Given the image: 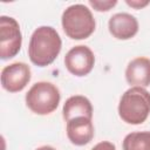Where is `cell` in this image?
Listing matches in <instances>:
<instances>
[{
  "label": "cell",
  "instance_id": "9",
  "mask_svg": "<svg viewBox=\"0 0 150 150\" xmlns=\"http://www.w3.org/2000/svg\"><path fill=\"white\" fill-rule=\"evenodd\" d=\"M67 137L71 144L82 146L94 138V124L90 118L76 117L67 122Z\"/></svg>",
  "mask_w": 150,
  "mask_h": 150
},
{
  "label": "cell",
  "instance_id": "10",
  "mask_svg": "<svg viewBox=\"0 0 150 150\" xmlns=\"http://www.w3.org/2000/svg\"><path fill=\"white\" fill-rule=\"evenodd\" d=\"M125 80L132 87L150 86V59L144 56L132 59L125 68Z\"/></svg>",
  "mask_w": 150,
  "mask_h": 150
},
{
  "label": "cell",
  "instance_id": "11",
  "mask_svg": "<svg viewBox=\"0 0 150 150\" xmlns=\"http://www.w3.org/2000/svg\"><path fill=\"white\" fill-rule=\"evenodd\" d=\"M62 116L66 122L76 117L93 118L91 102L83 95H74L66 100L62 108Z\"/></svg>",
  "mask_w": 150,
  "mask_h": 150
},
{
  "label": "cell",
  "instance_id": "7",
  "mask_svg": "<svg viewBox=\"0 0 150 150\" xmlns=\"http://www.w3.org/2000/svg\"><path fill=\"white\" fill-rule=\"evenodd\" d=\"M32 77L30 68L25 62H14L2 68L1 86L9 93H18L26 88Z\"/></svg>",
  "mask_w": 150,
  "mask_h": 150
},
{
  "label": "cell",
  "instance_id": "3",
  "mask_svg": "<svg viewBox=\"0 0 150 150\" xmlns=\"http://www.w3.org/2000/svg\"><path fill=\"white\" fill-rule=\"evenodd\" d=\"M62 28L66 35L73 40H83L89 38L96 27L91 11L82 4H75L67 7L61 16Z\"/></svg>",
  "mask_w": 150,
  "mask_h": 150
},
{
  "label": "cell",
  "instance_id": "12",
  "mask_svg": "<svg viewBox=\"0 0 150 150\" xmlns=\"http://www.w3.org/2000/svg\"><path fill=\"white\" fill-rule=\"evenodd\" d=\"M123 150H150V131L128 134L122 143Z\"/></svg>",
  "mask_w": 150,
  "mask_h": 150
},
{
  "label": "cell",
  "instance_id": "13",
  "mask_svg": "<svg viewBox=\"0 0 150 150\" xmlns=\"http://www.w3.org/2000/svg\"><path fill=\"white\" fill-rule=\"evenodd\" d=\"M89 5L97 12H108L117 5L116 0H89Z\"/></svg>",
  "mask_w": 150,
  "mask_h": 150
},
{
  "label": "cell",
  "instance_id": "15",
  "mask_svg": "<svg viewBox=\"0 0 150 150\" xmlns=\"http://www.w3.org/2000/svg\"><path fill=\"white\" fill-rule=\"evenodd\" d=\"M125 4L135 9H141L145 6H148L150 4L149 0H145V1H142V0H125Z\"/></svg>",
  "mask_w": 150,
  "mask_h": 150
},
{
  "label": "cell",
  "instance_id": "5",
  "mask_svg": "<svg viewBox=\"0 0 150 150\" xmlns=\"http://www.w3.org/2000/svg\"><path fill=\"white\" fill-rule=\"evenodd\" d=\"M22 34L19 22L7 15L0 16V59L14 57L21 49Z\"/></svg>",
  "mask_w": 150,
  "mask_h": 150
},
{
  "label": "cell",
  "instance_id": "14",
  "mask_svg": "<svg viewBox=\"0 0 150 150\" xmlns=\"http://www.w3.org/2000/svg\"><path fill=\"white\" fill-rule=\"evenodd\" d=\"M91 150H116V146L114 143H111L109 141H102V142L97 143L96 145H94L91 148Z\"/></svg>",
  "mask_w": 150,
  "mask_h": 150
},
{
  "label": "cell",
  "instance_id": "1",
  "mask_svg": "<svg viewBox=\"0 0 150 150\" xmlns=\"http://www.w3.org/2000/svg\"><path fill=\"white\" fill-rule=\"evenodd\" d=\"M61 48L62 41L56 29L50 26H40L29 39L28 56L35 66L47 67L55 61Z\"/></svg>",
  "mask_w": 150,
  "mask_h": 150
},
{
  "label": "cell",
  "instance_id": "2",
  "mask_svg": "<svg viewBox=\"0 0 150 150\" xmlns=\"http://www.w3.org/2000/svg\"><path fill=\"white\" fill-rule=\"evenodd\" d=\"M118 115L128 124H142L150 114V93L142 87H131L122 94Z\"/></svg>",
  "mask_w": 150,
  "mask_h": 150
},
{
  "label": "cell",
  "instance_id": "16",
  "mask_svg": "<svg viewBox=\"0 0 150 150\" xmlns=\"http://www.w3.org/2000/svg\"><path fill=\"white\" fill-rule=\"evenodd\" d=\"M35 150H56V149L50 146V145H42V146H40V148L35 149Z\"/></svg>",
  "mask_w": 150,
  "mask_h": 150
},
{
  "label": "cell",
  "instance_id": "6",
  "mask_svg": "<svg viewBox=\"0 0 150 150\" xmlns=\"http://www.w3.org/2000/svg\"><path fill=\"white\" fill-rule=\"evenodd\" d=\"M64 66L70 74L79 77L86 76L95 66V55L88 46H75L66 54Z\"/></svg>",
  "mask_w": 150,
  "mask_h": 150
},
{
  "label": "cell",
  "instance_id": "8",
  "mask_svg": "<svg viewBox=\"0 0 150 150\" xmlns=\"http://www.w3.org/2000/svg\"><path fill=\"white\" fill-rule=\"evenodd\" d=\"M109 33L117 40H129L138 32L137 19L129 13H116L108 21Z\"/></svg>",
  "mask_w": 150,
  "mask_h": 150
},
{
  "label": "cell",
  "instance_id": "4",
  "mask_svg": "<svg viewBox=\"0 0 150 150\" xmlns=\"http://www.w3.org/2000/svg\"><path fill=\"white\" fill-rule=\"evenodd\" d=\"M61 100L59 88L52 82L34 83L25 96L26 105L36 115H48L56 110Z\"/></svg>",
  "mask_w": 150,
  "mask_h": 150
}]
</instances>
